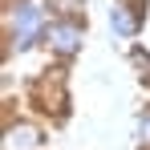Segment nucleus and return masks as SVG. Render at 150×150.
Segmentation results:
<instances>
[{
	"instance_id": "obj_6",
	"label": "nucleus",
	"mask_w": 150,
	"mask_h": 150,
	"mask_svg": "<svg viewBox=\"0 0 150 150\" xmlns=\"http://www.w3.org/2000/svg\"><path fill=\"white\" fill-rule=\"evenodd\" d=\"M69 4H73V0H57V8H69Z\"/></svg>"
},
{
	"instance_id": "obj_4",
	"label": "nucleus",
	"mask_w": 150,
	"mask_h": 150,
	"mask_svg": "<svg viewBox=\"0 0 150 150\" xmlns=\"http://www.w3.org/2000/svg\"><path fill=\"white\" fill-rule=\"evenodd\" d=\"M110 25H114V33H118V37H130V33H134V16H130V12H126V8H114V12H110Z\"/></svg>"
},
{
	"instance_id": "obj_2",
	"label": "nucleus",
	"mask_w": 150,
	"mask_h": 150,
	"mask_svg": "<svg viewBox=\"0 0 150 150\" xmlns=\"http://www.w3.org/2000/svg\"><path fill=\"white\" fill-rule=\"evenodd\" d=\"M49 41H53L57 53H73L77 41H81V33H77L73 25H57V28H49Z\"/></svg>"
},
{
	"instance_id": "obj_5",
	"label": "nucleus",
	"mask_w": 150,
	"mask_h": 150,
	"mask_svg": "<svg viewBox=\"0 0 150 150\" xmlns=\"http://www.w3.org/2000/svg\"><path fill=\"white\" fill-rule=\"evenodd\" d=\"M138 130H142V142H150V114L142 118V126H138Z\"/></svg>"
},
{
	"instance_id": "obj_3",
	"label": "nucleus",
	"mask_w": 150,
	"mask_h": 150,
	"mask_svg": "<svg viewBox=\"0 0 150 150\" xmlns=\"http://www.w3.org/2000/svg\"><path fill=\"white\" fill-rule=\"evenodd\" d=\"M37 130H28V126H21V130H8V150H37Z\"/></svg>"
},
{
	"instance_id": "obj_1",
	"label": "nucleus",
	"mask_w": 150,
	"mask_h": 150,
	"mask_svg": "<svg viewBox=\"0 0 150 150\" xmlns=\"http://www.w3.org/2000/svg\"><path fill=\"white\" fill-rule=\"evenodd\" d=\"M37 25H41V12H37L33 4H21V12H16V45H21V49L33 41Z\"/></svg>"
}]
</instances>
